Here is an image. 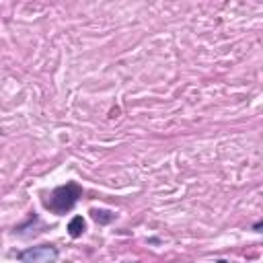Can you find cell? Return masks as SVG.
I'll return each instance as SVG.
<instances>
[{
    "label": "cell",
    "instance_id": "6da1fadb",
    "mask_svg": "<svg viewBox=\"0 0 263 263\" xmlns=\"http://www.w3.org/2000/svg\"><path fill=\"white\" fill-rule=\"evenodd\" d=\"M83 196V187L77 181H70L66 185H60L50 194V200H44V206L48 210H52L54 214L62 216L66 212H70L74 206H77L79 198Z\"/></svg>",
    "mask_w": 263,
    "mask_h": 263
},
{
    "label": "cell",
    "instance_id": "7a4b0ae2",
    "mask_svg": "<svg viewBox=\"0 0 263 263\" xmlns=\"http://www.w3.org/2000/svg\"><path fill=\"white\" fill-rule=\"evenodd\" d=\"M58 249L52 247V245H42V247H31V249H25L21 253H17V259L19 261H25V263H52L58 259Z\"/></svg>",
    "mask_w": 263,
    "mask_h": 263
},
{
    "label": "cell",
    "instance_id": "3957f363",
    "mask_svg": "<svg viewBox=\"0 0 263 263\" xmlns=\"http://www.w3.org/2000/svg\"><path fill=\"white\" fill-rule=\"evenodd\" d=\"M85 231H87L85 218H83V216H74V218L70 220V224H68V235H70L72 239H79V237H83Z\"/></svg>",
    "mask_w": 263,
    "mask_h": 263
},
{
    "label": "cell",
    "instance_id": "277c9868",
    "mask_svg": "<svg viewBox=\"0 0 263 263\" xmlns=\"http://www.w3.org/2000/svg\"><path fill=\"white\" fill-rule=\"evenodd\" d=\"M91 216H93V220H95L97 224H111V222L118 218L116 212L103 210V208H93V210H91Z\"/></svg>",
    "mask_w": 263,
    "mask_h": 263
},
{
    "label": "cell",
    "instance_id": "5b68a950",
    "mask_svg": "<svg viewBox=\"0 0 263 263\" xmlns=\"http://www.w3.org/2000/svg\"><path fill=\"white\" fill-rule=\"evenodd\" d=\"M261 227H263V224H261V222H257L255 227H253V229H255V233H261Z\"/></svg>",
    "mask_w": 263,
    "mask_h": 263
}]
</instances>
